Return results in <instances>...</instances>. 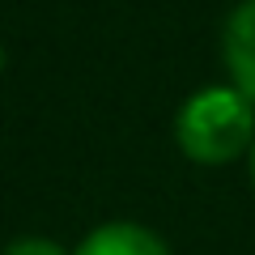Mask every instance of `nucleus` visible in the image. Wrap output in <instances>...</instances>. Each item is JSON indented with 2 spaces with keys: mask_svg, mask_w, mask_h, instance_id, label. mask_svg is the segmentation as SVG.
Masks as SVG:
<instances>
[{
  "mask_svg": "<svg viewBox=\"0 0 255 255\" xmlns=\"http://www.w3.org/2000/svg\"><path fill=\"white\" fill-rule=\"evenodd\" d=\"M0 68H4V47H0Z\"/></svg>",
  "mask_w": 255,
  "mask_h": 255,
  "instance_id": "obj_6",
  "label": "nucleus"
},
{
  "mask_svg": "<svg viewBox=\"0 0 255 255\" xmlns=\"http://www.w3.org/2000/svg\"><path fill=\"white\" fill-rule=\"evenodd\" d=\"M0 255H64L55 243H47V238H17V243H9Z\"/></svg>",
  "mask_w": 255,
  "mask_h": 255,
  "instance_id": "obj_4",
  "label": "nucleus"
},
{
  "mask_svg": "<svg viewBox=\"0 0 255 255\" xmlns=\"http://www.w3.org/2000/svg\"><path fill=\"white\" fill-rule=\"evenodd\" d=\"M179 149L200 166H221L255 145V102L243 98L234 85H209L191 94L174 119Z\"/></svg>",
  "mask_w": 255,
  "mask_h": 255,
  "instance_id": "obj_1",
  "label": "nucleus"
},
{
  "mask_svg": "<svg viewBox=\"0 0 255 255\" xmlns=\"http://www.w3.org/2000/svg\"><path fill=\"white\" fill-rule=\"evenodd\" d=\"M221 55H226V68H230L234 90L255 102V0H243V4L226 17Z\"/></svg>",
  "mask_w": 255,
  "mask_h": 255,
  "instance_id": "obj_2",
  "label": "nucleus"
},
{
  "mask_svg": "<svg viewBox=\"0 0 255 255\" xmlns=\"http://www.w3.org/2000/svg\"><path fill=\"white\" fill-rule=\"evenodd\" d=\"M77 255H170V251L153 230L132 226V221H111V226H98L94 234H85Z\"/></svg>",
  "mask_w": 255,
  "mask_h": 255,
  "instance_id": "obj_3",
  "label": "nucleus"
},
{
  "mask_svg": "<svg viewBox=\"0 0 255 255\" xmlns=\"http://www.w3.org/2000/svg\"><path fill=\"white\" fill-rule=\"evenodd\" d=\"M251 183H255V145H251Z\"/></svg>",
  "mask_w": 255,
  "mask_h": 255,
  "instance_id": "obj_5",
  "label": "nucleus"
}]
</instances>
